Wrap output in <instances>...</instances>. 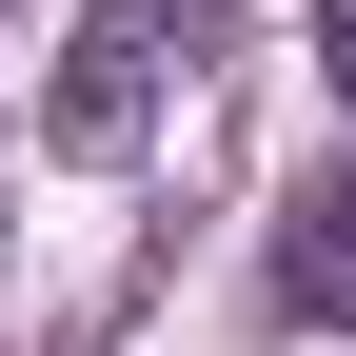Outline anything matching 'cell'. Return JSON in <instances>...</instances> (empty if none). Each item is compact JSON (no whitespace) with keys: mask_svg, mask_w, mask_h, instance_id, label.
Segmentation results:
<instances>
[{"mask_svg":"<svg viewBox=\"0 0 356 356\" xmlns=\"http://www.w3.org/2000/svg\"><path fill=\"white\" fill-rule=\"evenodd\" d=\"M159 79H178V20H159V0H99V20H60L40 139H60V159H139L159 139Z\"/></svg>","mask_w":356,"mask_h":356,"instance_id":"6da1fadb","label":"cell"},{"mask_svg":"<svg viewBox=\"0 0 356 356\" xmlns=\"http://www.w3.org/2000/svg\"><path fill=\"white\" fill-rule=\"evenodd\" d=\"M277 317L356 337V159H317V178H297V218H277Z\"/></svg>","mask_w":356,"mask_h":356,"instance_id":"7a4b0ae2","label":"cell"},{"mask_svg":"<svg viewBox=\"0 0 356 356\" xmlns=\"http://www.w3.org/2000/svg\"><path fill=\"white\" fill-rule=\"evenodd\" d=\"M317 60H337V119H356V0H317Z\"/></svg>","mask_w":356,"mask_h":356,"instance_id":"3957f363","label":"cell"},{"mask_svg":"<svg viewBox=\"0 0 356 356\" xmlns=\"http://www.w3.org/2000/svg\"><path fill=\"white\" fill-rule=\"evenodd\" d=\"M159 20H178V40H218V20H238V0H159Z\"/></svg>","mask_w":356,"mask_h":356,"instance_id":"277c9868","label":"cell"}]
</instances>
